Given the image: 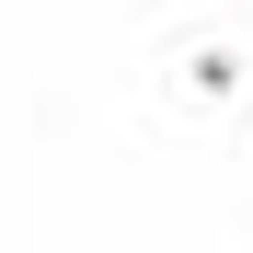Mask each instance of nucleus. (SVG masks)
Wrapping results in <instances>:
<instances>
[]
</instances>
